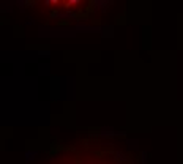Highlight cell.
<instances>
[{
    "label": "cell",
    "mask_w": 183,
    "mask_h": 164,
    "mask_svg": "<svg viewBox=\"0 0 183 164\" xmlns=\"http://www.w3.org/2000/svg\"><path fill=\"white\" fill-rule=\"evenodd\" d=\"M35 164H141V160L117 139L79 136L52 148Z\"/></svg>",
    "instance_id": "1"
}]
</instances>
